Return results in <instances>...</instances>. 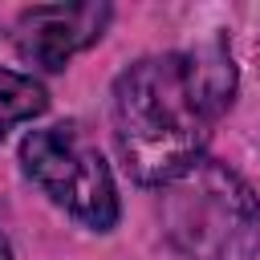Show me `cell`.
Instances as JSON below:
<instances>
[{
  "label": "cell",
  "instance_id": "cell-1",
  "mask_svg": "<svg viewBox=\"0 0 260 260\" xmlns=\"http://www.w3.org/2000/svg\"><path fill=\"white\" fill-rule=\"evenodd\" d=\"M236 65L223 41L187 53H154L126 65L110 93L114 142L134 183L162 187L211 142L215 122L232 110Z\"/></svg>",
  "mask_w": 260,
  "mask_h": 260
},
{
  "label": "cell",
  "instance_id": "cell-2",
  "mask_svg": "<svg viewBox=\"0 0 260 260\" xmlns=\"http://www.w3.org/2000/svg\"><path fill=\"white\" fill-rule=\"evenodd\" d=\"M158 223L187 260H252L260 252V199L219 158H195L158 187Z\"/></svg>",
  "mask_w": 260,
  "mask_h": 260
},
{
  "label": "cell",
  "instance_id": "cell-3",
  "mask_svg": "<svg viewBox=\"0 0 260 260\" xmlns=\"http://www.w3.org/2000/svg\"><path fill=\"white\" fill-rule=\"evenodd\" d=\"M24 175L77 223L93 232H110L118 223V187L98 150V142L77 122H57L32 130L20 142Z\"/></svg>",
  "mask_w": 260,
  "mask_h": 260
},
{
  "label": "cell",
  "instance_id": "cell-4",
  "mask_svg": "<svg viewBox=\"0 0 260 260\" xmlns=\"http://www.w3.org/2000/svg\"><path fill=\"white\" fill-rule=\"evenodd\" d=\"M106 24H110V4H93V0H85V4H32L16 16L12 45L24 65L57 73L69 65V57L89 49Z\"/></svg>",
  "mask_w": 260,
  "mask_h": 260
},
{
  "label": "cell",
  "instance_id": "cell-5",
  "mask_svg": "<svg viewBox=\"0 0 260 260\" xmlns=\"http://www.w3.org/2000/svg\"><path fill=\"white\" fill-rule=\"evenodd\" d=\"M49 110V93L37 77L16 73V69H0V142L8 138L12 126L32 122Z\"/></svg>",
  "mask_w": 260,
  "mask_h": 260
},
{
  "label": "cell",
  "instance_id": "cell-6",
  "mask_svg": "<svg viewBox=\"0 0 260 260\" xmlns=\"http://www.w3.org/2000/svg\"><path fill=\"white\" fill-rule=\"evenodd\" d=\"M0 260H12V248H8V240L0 236Z\"/></svg>",
  "mask_w": 260,
  "mask_h": 260
}]
</instances>
